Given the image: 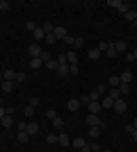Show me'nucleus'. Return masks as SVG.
<instances>
[{"instance_id": "obj_6", "label": "nucleus", "mask_w": 137, "mask_h": 152, "mask_svg": "<svg viewBox=\"0 0 137 152\" xmlns=\"http://www.w3.org/2000/svg\"><path fill=\"white\" fill-rule=\"evenodd\" d=\"M32 39H34V41H37V43H41V41H44V39H46V32L41 30V25L37 27V30H34V32H32Z\"/></svg>"}, {"instance_id": "obj_19", "label": "nucleus", "mask_w": 137, "mask_h": 152, "mask_svg": "<svg viewBox=\"0 0 137 152\" xmlns=\"http://www.w3.org/2000/svg\"><path fill=\"white\" fill-rule=\"evenodd\" d=\"M0 89H2V93H12V89H14V82H5V80H2Z\"/></svg>"}, {"instance_id": "obj_31", "label": "nucleus", "mask_w": 137, "mask_h": 152, "mask_svg": "<svg viewBox=\"0 0 137 152\" xmlns=\"http://www.w3.org/2000/svg\"><path fill=\"white\" fill-rule=\"evenodd\" d=\"M30 66H32V68H34V70H37V68H41V66H44V61H41V59H39V57H34V59H32V61H30Z\"/></svg>"}, {"instance_id": "obj_49", "label": "nucleus", "mask_w": 137, "mask_h": 152, "mask_svg": "<svg viewBox=\"0 0 137 152\" xmlns=\"http://www.w3.org/2000/svg\"><path fill=\"white\" fill-rule=\"evenodd\" d=\"M124 132H126V134H133V132H135V127H133V125H126Z\"/></svg>"}, {"instance_id": "obj_34", "label": "nucleus", "mask_w": 137, "mask_h": 152, "mask_svg": "<svg viewBox=\"0 0 137 152\" xmlns=\"http://www.w3.org/2000/svg\"><path fill=\"white\" fill-rule=\"evenodd\" d=\"M96 91L101 93V98H103V95H107V84H98V86H96Z\"/></svg>"}, {"instance_id": "obj_28", "label": "nucleus", "mask_w": 137, "mask_h": 152, "mask_svg": "<svg viewBox=\"0 0 137 152\" xmlns=\"http://www.w3.org/2000/svg\"><path fill=\"white\" fill-rule=\"evenodd\" d=\"M27 139H30L27 132H19V134H16V141H19V143H27Z\"/></svg>"}, {"instance_id": "obj_46", "label": "nucleus", "mask_w": 137, "mask_h": 152, "mask_svg": "<svg viewBox=\"0 0 137 152\" xmlns=\"http://www.w3.org/2000/svg\"><path fill=\"white\" fill-rule=\"evenodd\" d=\"M73 39H76V37H71V34H66V37H64V43H69V45H73Z\"/></svg>"}, {"instance_id": "obj_18", "label": "nucleus", "mask_w": 137, "mask_h": 152, "mask_svg": "<svg viewBox=\"0 0 137 152\" xmlns=\"http://www.w3.org/2000/svg\"><path fill=\"white\" fill-rule=\"evenodd\" d=\"M57 75H59V77H66V75H69V64H59Z\"/></svg>"}, {"instance_id": "obj_55", "label": "nucleus", "mask_w": 137, "mask_h": 152, "mask_svg": "<svg viewBox=\"0 0 137 152\" xmlns=\"http://www.w3.org/2000/svg\"><path fill=\"white\" fill-rule=\"evenodd\" d=\"M133 57H135V59H137V50H135V52H133Z\"/></svg>"}, {"instance_id": "obj_51", "label": "nucleus", "mask_w": 137, "mask_h": 152, "mask_svg": "<svg viewBox=\"0 0 137 152\" xmlns=\"http://www.w3.org/2000/svg\"><path fill=\"white\" fill-rule=\"evenodd\" d=\"M57 64H66V55H59V57H57Z\"/></svg>"}, {"instance_id": "obj_22", "label": "nucleus", "mask_w": 137, "mask_h": 152, "mask_svg": "<svg viewBox=\"0 0 137 152\" xmlns=\"http://www.w3.org/2000/svg\"><path fill=\"white\" fill-rule=\"evenodd\" d=\"M105 55H107V57L110 59H114V57H119V52L114 50V43H110V48H107V50H105Z\"/></svg>"}, {"instance_id": "obj_32", "label": "nucleus", "mask_w": 137, "mask_h": 152, "mask_svg": "<svg viewBox=\"0 0 137 152\" xmlns=\"http://www.w3.org/2000/svg\"><path fill=\"white\" fill-rule=\"evenodd\" d=\"M0 123H2V127H12V125H14V118H12V116H5Z\"/></svg>"}, {"instance_id": "obj_7", "label": "nucleus", "mask_w": 137, "mask_h": 152, "mask_svg": "<svg viewBox=\"0 0 137 152\" xmlns=\"http://www.w3.org/2000/svg\"><path fill=\"white\" fill-rule=\"evenodd\" d=\"M87 111H89V114H101L103 107H101V102H89V104H87Z\"/></svg>"}, {"instance_id": "obj_38", "label": "nucleus", "mask_w": 137, "mask_h": 152, "mask_svg": "<svg viewBox=\"0 0 137 152\" xmlns=\"http://www.w3.org/2000/svg\"><path fill=\"white\" fill-rule=\"evenodd\" d=\"M69 73H71V75H78V73H80V66H78V64L69 66Z\"/></svg>"}, {"instance_id": "obj_24", "label": "nucleus", "mask_w": 137, "mask_h": 152, "mask_svg": "<svg viewBox=\"0 0 137 152\" xmlns=\"http://www.w3.org/2000/svg\"><path fill=\"white\" fill-rule=\"evenodd\" d=\"M87 98H89V102H101V93H98V91H91V93H87Z\"/></svg>"}, {"instance_id": "obj_17", "label": "nucleus", "mask_w": 137, "mask_h": 152, "mask_svg": "<svg viewBox=\"0 0 137 152\" xmlns=\"http://www.w3.org/2000/svg\"><path fill=\"white\" fill-rule=\"evenodd\" d=\"M124 16H126V20H130V23H135V20H137V9H128V12H126Z\"/></svg>"}, {"instance_id": "obj_5", "label": "nucleus", "mask_w": 137, "mask_h": 152, "mask_svg": "<svg viewBox=\"0 0 137 152\" xmlns=\"http://www.w3.org/2000/svg\"><path fill=\"white\" fill-rule=\"evenodd\" d=\"M25 132H27V136H34V134H39V123H27V127H25Z\"/></svg>"}, {"instance_id": "obj_15", "label": "nucleus", "mask_w": 137, "mask_h": 152, "mask_svg": "<svg viewBox=\"0 0 137 152\" xmlns=\"http://www.w3.org/2000/svg\"><path fill=\"white\" fill-rule=\"evenodd\" d=\"M114 50H117L119 55H121V52H126V50H128V43H126V41H114Z\"/></svg>"}, {"instance_id": "obj_40", "label": "nucleus", "mask_w": 137, "mask_h": 152, "mask_svg": "<svg viewBox=\"0 0 137 152\" xmlns=\"http://www.w3.org/2000/svg\"><path fill=\"white\" fill-rule=\"evenodd\" d=\"M23 114H25V116H34V107H30V104H27V107L23 109Z\"/></svg>"}, {"instance_id": "obj_37", "label": "nucleus", "mask_w": 137, "mask_h": 152, "mask_svg": "<svg viewBox=\"0 0 137 152\" xmlns=\"http://www.w3.org/2000/svg\"><path fill=\"white\" fill-rule=\"evenodd\" d=\"M55 41H57V39H55V34H46V39H44V43H55Z\"/></svg>"}, {"instance_id": "obj_12", "label": "nucleus", "mask_w": 137, "mask_h": 152, "mask_svg": "<svg viewBox=\"0 0 137 152\" xmlns=\"http://www.w3.org/2000/svg\"><path fill=\"white\" fill-rule=\"evenodd\" d=\"M101 55H103V52L98 50V48H91V50L87 52V57H89L91 61H98V59H101Z\"/></svg>"}, {"instance_id": "obj_54", "label": "nucleus", "mask_w": 137, "mask_h": 152, "mask_svg": "<svg viewBox=\"0 0 137 152\" xmlns=\"http://www.w3.org/2000/svg\"><path fill=\"white\" fill-rule=\"evenodd\" d=\"M133 127H135V129H137V118H135V123H133Z\"/></svg>"}, {"instance_id": "obj_47", "label": "nucleus", "mask_w": 137, "mask_h": 152, "mask_svg": "<svg viewBox=\"0 0 137 152\" xmlns=\"http://www.w3.org/2000/svg\"><path fill=\"white\" fill-rule=\"evenodd\" d=\"M0 9H2V12H7V9H9V2H5V0H0Z\"/></svg>"}, {"instance_id": "obj_27", "label": "nucleus", "mask_w": 137, "mask_h": 152, "mask_svg": "<svg viewBox=\"0 0 137 152\" xmlns=\"http://www.w3.org/2000/svg\"><path fill=\"white\" fill-rule=\"evenodd\" d=\"M44 66H46V68H48V70H57V68H59L57 59H50V61H48V64H44Z\"/></svg>"}, {"instance_id": "obj_39", "label": "nucleus", "mask_w": 137, "mask_h": 152, "mask_svg": "<svg viewBox=\"0 0 137 152\" xmlns=\"http://www.w3.org/2000/svg\"><path fill=\"white\" fill-rule=\"evenodd\" d=\"M46 116H48V121H53V118H57V111H55V109H48Z\"/></svg>"}, {"instance_id": "obj_58", "label": "nucleus", "mask_w": 137, "mask_h": 152, "mask_svg": "<svg viewBox=\"0 0 137 152\" xmlns=\"http://www.w3.org/2000/svg\"><path fill=\"white\" fill-rule=\"evenodd\" d=\"M0 104H2V98H0Z\"/></svg>"}, {"instance_id": "obj_23", "label": "nucleus", "mask_w": 137, "mask_h": 152, "mask_svg": "<svg viewBox=\"0 0 137 152\" xmlns=\"http://www.w3.org/2000/svg\"><path fill=\"white\" fill-rule=\"evenodd\" d=\"M107 95H110L112 100H119V98H124V95H121V91H119V89H110V91H107Z\"/></svg>"}, {"instance_id": "obj_26", "label": "nucleus", "mask_w": 137, "mask_h": 152, "mask_svg": "<svg viewBox=\"0 0 137 152\" xmlns=\"http://www.w3.org/2000/svg\"><path fill=\"white\" fill-rule=\"evenodd\" d=\"M14 75H16L14 70H5V73H2V80H5V82H14Z\"/></svg>"}, {"instance_id": "obj_41", "label": "nucleus", "mask_w": 137, "mask_h": 152, "mask_svg": "<svg viewBox=\"0 0 137 152\" xmlns=\"http://www.w3.org/2000/svg\"><path fill=\"white\" fill-rule=\"evenodd\" d=\"M46 141H48V143H57V134H48Z\"/></svg>"}, {"instance_id": "obj_57", "label": "nucleus", "mask_w": 137, "mask_h": 152, "mask_svg": "<svg viewBox=\"0 0 137 152\" xmlns=\"http://www.w3.org/2000/svg\"><path fill=\"white\" fill-rule=\"evenodd\" d=\"M133 25H135V27H137V20H135V23H133Z\"/></svg>"}, {"instance_id": "obj_8", "label": "nucleus", "mask_w": 137, "mask_h": 152, "mask_svg": "<svg viewBox=\"0 0 137 152\" xmlns=\"http://www.w3.org/2000/svg\"><path fill=\"white\" fill-rule=\"evenodd\" d=\"M66 64H69V66L78 64V52H76V50H69V52H66Z\"/></svg>"}, {"instance_id": "obj_10", "label": "nucleus", "mask_w": 137, "mask_h": 152, "mask_svg": "<svg viewBox=\"0 0 137 152\" xmlns=\"http://www.w3.org/2000/svg\"><path fill=\"white\" fill-rule=\"evenodd\" d=\"M101 107L103 109H112L114 107V100H112L110 95H103V98H101Z\"/></svg>"}, {"instance_id": "obj_20", "label": "nucleus", "mask_w": 137, "mask_h": 152, "mask_svg": "<svg viewBox=\"0 0 137 152\" xmlns=\"http://www.w3.org/2000/svg\"><path fill=\"white\" fill-rule=\"evenodd\" d=\"M53 127H55V129H57V132H62V129H64V121H62V118H53Z\"/></svg>"}, {"instance_id": "obj_52", "label": "nucleus", "mask_w": 137, "mask_h": 152, "mask_svg": "<svg viewBox=\"0 0 137 152\" xmlns=\"http://www.w3.org/2000/svg\"><path fill=\"white\" fill-rule=\"evenodd\" d=\"M78 152H91V148H89V143H87L85 148H82V150H78Z\"/></svg>"}, {"instance_id": "obj_13", "label": "nucleus", "mask_w": 137, "mask_h": 152, "mask_svg": "<svg viewBox=\"0 0 137 152\" xmlns=\"http://www.w3.org/2000/svg\"><path fill=\"white\" fill-rule=\"evenodd\" d=\"M71 145L76 148V150H82V148L87 145V141L82 139V136H78V139H73V141H71Z\"/></svg>"}, {"instance_id": "obj_11", "label": "nucleus", "mask_w": 137, "mask_h": 152, "mask_svg": "<svg viewBox=\"0 0 137 152\" xmlns=\"http://www.w3.org/2000/svg\"><path fill=\"white\" fill-rule=\"evenodd\" d=\"M107 86H110V89H119V84H121V80H119V75H112V77H107Z\"/></svg>"}, {"instance_id": "obj_33", "label": "nucleus", "mask_w": 137, "mask_h": 152, "mask_svg": "<svg viewBox=\"0 0 137 152\" xmlns=\"http://www.w3.org/2000/svg\"><path fill=\"white\" fill-rule=\"evenodd\" d=\"M121 0H107V7H114V9H121Z\"/></svg>"}, {"instance_id": "obj_43", "label": "nucleus", "mask_w": 137, "mask_h": 152, "mask_svg": "<svg viewBox=\"0 0 137 152\" xmlns=\"http://www.w3.org/2000/svg\"><path fill=\"white\" fill-rule=\"evenodd\" d=\"M89 148H91V152H101V145H98L96 141H94V143H89Z\"/></svg>"}, {"instance_id": "obj_60", "label": "nucleus", "mask_w": 137, "mask_h": 152, "mask_svg": "<svg viewBox=\"0 0 137 152\" xmlns=\"http://www.w3.org/2000/svg\"><path fill=\"white\" fill-rule=\"evenodd\" d=\"M0 14H2V9H0Z\"/></svg>"}, {"instance_id": "obj_3", "label": "nucleus", "mask_w": 137, "mask_h": 152, "mask_svg": "<svg viewBox=\"0 0 137 152\" xmlns=\"http://www.w3.org/2000/svg\"><path fill=\"white\" fill-rule=\"evenodd\" d=\"M112 109H114L117 114H124L126 109H128V104H126V100H124V98H119V100H114V107H112Z\"/></svg>"}, {"instance_id": "obj_48", "label": "nucleus", "mask_w": 137, "mask_h": 152, "mask_svg": "<svg viewBox=\"0 0 137 152\" xmlns=\"http://www.w3.org/2000/svg\"><path fill=\"white\" fill-rule=\"evenodd\" d=\"M25 127H27V123L21 121V123H19V132H25Z\"/></svg>"}, {"instance_id": "obj_4", "label": "nucleus", "mask_w": 137, "mask_h": 152, "mask_svg": "<svg viewBox=\"0 0 137 152\" xmlns=\"http://www.w3.org/2000/svg\"><path fill=\"white\" fill-rule=\"evenodd\" d=\"M53 34H55V39H57V41H64V37L69 34V32H66L64 25H55V32H53Z\"/></svg>"}, {"instance_id": "obj_50", "label": "nucleus", "mask_w": 137, "mask_h": 152, "mask_svg": "<svg viewBox=\"0 0 137 152\" xmlns=\"http://www.w3.org/2000/svg\"><path fill=\"white\" fill-rule=\"evenodd\" d=\"M5 116H7V109L2 107V104H0V121H2V118H5Z\"/></svg>"}, {"instance_id": "obj_14", "label": "nucleus", "mask_w": 137, "mask_h": 152, "mask_svg": "<svg viewBox=\"0 0 137 152\" xmlns=\"http://www.w3.org/2000/svg\"><path fill=\"white\" fill-rule=\"evenodd\" d=\"M119 80H121L124 84H130L133 82V73H130V70H124V73L119 75Z\"/></svg>"}, {"instance_id": "obj_36", "label": "nucleus", "mask_w": 137, "mask_h": 152, "mask_svg": "<svg viewBox=\"0 0 137 152\" xmlns=\"http://www.w3.org/2000/svg\"><path fill=\"white\" fill-rule=\"evenodd\" d=\"M119 91H121V95H126L128 91H130V84H124V82H121V84H119Z\"/></svg>"}, {"instance_id": "obj_42", "label": "nucleus", "mask_w": 137, "mask_h": 152, "mask_svg": "<svg viewBox=\"0 0 137 152\" xmlns=\"http://www.w3.org/2000/svg\"><path fill=\"white\" fill-rule=\"evenodd\" d=\"M41 61H44V64H48V61H50V55H48V52H41Z\"/></svg>"}, {"instance_id": "obj_45", "label": "nucleus", "mask_w": 137, "mask_h": 152, "mask_svg": "<svg viewBox=\"0 0 137 152\" xmlns=\"http://www.w3.org/2000/svg\"><path fill=\"white\" fill-rule=\"evenodd\" d=\"M27 30H30V32H34V30H37V27H39V25H37V23H32V20H30V23H27Z\"/></svg>"}, {"instance_id": "obj_29", "label": "nucleus", "mask_w": 137, "mask_h": 152, "mask_svg": "<svg viewBox=\"0 0 137 152\" xmlns=\"http://www.w3.org/2000/svg\"><path fill=\"white\" fill-rule=\"evenodd\" d=\"M41 30H44L46 34H53V32H55V25H53V23H44V25H41Z\"/></svg>"}, {"instance_id": "obj_16", "label": "nucleus", "mask_w": 137, "mask_h": 152, "mask_svg": "<svg viewBox=\"0 0 137 152\" xmlns=\"http://www.w3.org/2000/svg\"><path fill=\"white\" fill-rule=\"evenodd\" d=\"M101 132H103V127H89V132H87V134H89L91 139L96 141V139H98V136H101Z\"/></svg>"}, {"instance_id": "obj_25", "label": "nucleus", "mask_w": 137, "mask_h": 152, "mask_svg": "<svg viewBox=\"0 0 137 152\" xmlns=\"http://www.w3.org/2000/svg\"><path fill=\"white\" fill-rule=\"evenodd\" d=\"M82 45H85V39H82V37H76V39H73V48H76V50H80Z\"/></svg>"}, {"instance_id": "obj_35", "label": "nucleus", "mask_w": 137, "mask_h": 152, "mask_svg": "<svg viewBox=\"0 0 137 152\" xmlns=\"http://www.w3.org/2000/svg\"><path fill=\"white\" fill-rule=\"evenodd\" d=\"M96 48H98V50H101V52H105V50H107V48H110V41H101V43H98Z\"/></svg>"}, {"instance_id": "obj_44", "label": "nucleus", "mask_w": 137, "mask_h": 152, "mask_svg": "<svg viewBox=\"0 0 137 152\" xmlns=\"http://www.w3.org/2000/svg\"><path fill=\"white\" fill-rule=\"evenodd\" d=\"M30 107H34V109L39 107V98H30Z\"/></svg>"}, {"instance_id": "obj_21", "label": "nucleus", "mask_w": 137, "mask_h": 152, "mask_svg": "<svg viewBox=\"0 0 137 152\" xmlns=\"http://www.w3.org/2000/svg\"><path fill=\"white\" fill-rule=\"evenodd\" d=\"M57 143L62 148H69V136H66V134H57Z\"/></svg>"}, {"instance_id": "obj_53", "label": "nucleus", "mask_w": 137, "mask_h": 152, "mask_svg": "<svg viewBox=\"0 0 137 152\" xmlns=\"http://www.w3.org/2000/svg\"><path fill=\"white\" fill-rule=\"evenodd\" d=\"M130 136H133V141H137V129H135V132L130 134Z\"/></svg>"}, {"instance_id": "obj_30", "label": "nucleus", "mask_w": 137, "mask_h": 152, "mask_svg": "<svg viewBox=\"0 0 137 152\" xmlns=\"http://www.w3.org/2000/svg\"><path fill=\"white\" fill-rule=\"evenodd\" d=\"M25 80H27L25 73H16V75H14V82H16V84H23Z\"/></svg>"}, {"instance_id": "obj_2", "label": "nucleus", "mask_w": 137, "mask_h": 152, "mask_svg": "<svg viewBox=\"0 0 137 152\" xmlns=\"http://www.w3.org/2000/svg\"><path fill=\"white\" fill-rule=\"evenodd\" d=\"M66 109L76 114V111L80 109V100H78V98H69V100H66Z\"/></svg>"}, {"instance_id": "obj_59", "label": "nucleus", "mask_w": 137, "mask_h": 152, "mask_svg": "<svg viewBox=\"0 0 137 152\" xmlns=\"http://www.w3.org/2000/svg\"><path fill=\"white\" fill-rule=\"evenodd\" d=\"M0 34H2V30H0Z\"/></svg>"}, {"instance_id": "obj_1", "label": "nucleus", "mask_w": 137, "mask_h": 152, "mask_svg": "<svg viewBox=\"0 0 137 152\" xmlns=\"http://www.w3.org/2000/svg\"><path fill=\"white\" fill-rule=\"evenodd\" d=\"M87 125L89 127H105V123L101 121L98 114H87Z\"/></svg>"}, {"instance_id": "obj_56", "label": "nucleus", "mask_w": 137, "mask_h": 152, "mask_svg": "<svg viewBox=\"0 0 137 152\" xmlns=\"http://www.w3.org/2000/svg\"><path fill=\"white\" fill-rule=\"evenodd\" d=\"M101 152H112V150H101Z\"/></svg>"}, {"instance_id": "obj_9", "label": "nucleus", "mask_w": 137, "mask_h": 152, "mask_svg": "<svg viewBox=\"0 0 137 152\" xmlns=\"http://www.w3.org/2000/svg\"><path fill=\"white\" fill-rule=\"evenodd\" d=\"M27 52H30V57H41V52H44V50H41V48H39V45H37V43H32V45H30V48H27Z\"/></svg>"}]
</instances>
